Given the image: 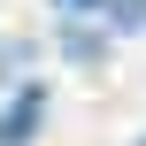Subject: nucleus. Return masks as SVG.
<instances>
[{"instance_id": "obj_1", "label": "nucleus", "mask_w": 146, "mask_h": 146, "mask_svg": "<svg viewBox=\"0 0 146 146\" xmlns=\"http://www.w3.org/2000/svg\"><path fill=\"white\" fill-rule=\"evenodd\" d=\"M31 123H38V92H23V100L0 115V146H23V139H31Z\"/></svg>"}, {"instance_id": "obj_2", "label": "nucleus", "mask_w": 146, "mask_h": 146, "mask_svg": "<svg viewBox=\"0 0 146 146\" xmlns=\"http://www.w3.org/2000/svg\"><path fill=\"white\" fill-rule=\"evenodd\" d=\"M108 31H146V0H108Z\"/></svg>"}, {"instance_id": "obj_3", "label": "nucleus", "mask_w": 146, "mask_h": 146, "mask_svg": "<svg viewBox=\"0 0 146 146\" xmlns=\"http://www.w3.org/2000/svg\"><path fill=\"white\" fill-rule=\"evenodd\" d=\"M92 8H108V0H62V15H92Z\"/></svg>"}]
</instances>
